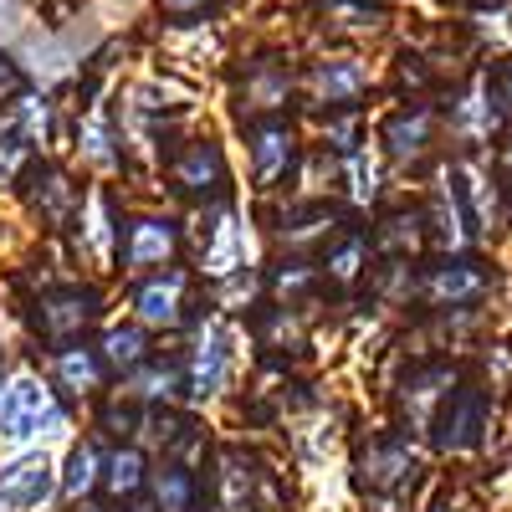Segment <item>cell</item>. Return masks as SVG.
<instances>
[{"label": "cell", "instance_id": "6da1fadb", "mask_svg": "<svg viewBox=\"0 0 512 512\" xmlns=\"http://www.w3.org/2000/svg\"><path fill=\"white\" fill-rule=\"evenodd\" d=\"M98 318V292H82V287H67V292H52L36 303V328L47 344H72Z\"/></svg>", "mask_w": 512, "mask_h": 512}, {"label": "cell", "instance_id": "7a4b0ae2", "mask_svg": "<svg viewBox=\"0 0 512 512\" xmlns=\"http://www.w3.org/2000/svg\"><path fill=\"white\" fill-rule=\"evenodd\" d=\"M482 425H487V395L477 384H466V390H451V400L441 405L436 441H441V451H466V446H477Z\"/></svg>", "mask_w": 512, "mask_h": 512}, {"label": "cell", "instance_id": "3957f363", "mask_svg": "<svg viewBox=\"0 0 512 512\" xmlns=\"http://www.w3.org/2000/svg\"><path fill=\"white\" fill-rule=\"evenodd\" d=\"M359 466H364V487H369V492H395V497L410 492V487H415V472H420L415 451H410L405 441H395V436L374 441Z\"/></svg>", "mask_w": 512, "mask_h": 512}, {"label": "cell", "instance_id": "277c9868", "mask_svg": "<svg viewBox=\"0 0 512 512\" xmlns=\"http://www.w3.org/2000/svg\"><path fill=\"white\" fill-rule=\"evenodd\" d=\"M41 425H62V410L52 405V395L41 384H11L0 395V431L6 436H31Z\"/></svg>", "mask_w": 512, "mask_h": 512}, {"label": "cell", "instance_id": "5b68a950", "mask_svg": "<svg viewBox=\"0 0 512 512\" xmlns=\"http://www.w3.org/2000/svg\"><path fill=\"white\" fill-rule=\"evenodd\" d=\"M492 287V272L482 262H446V267H431L425 272V297L431 303H472V297H482Z\"/></svg>", "mask_w": 512, "mask_h": 512}, {"label": "cell", "instance_id": "8992f818", "mask_svg": "<svg viewBox=\"0 0 512 512\" xmlns=\"http://www.w3.org/2000/svg\"><path fill=\"white\" fill-rule=\"evenodd\" d=\"M47 492H52V477H47V461L41 456L16 461L0 472V507H36Z\"/></svg>", "mask_w": 512, "mask_h": 512}, {"label": "cell", "instance_id": "52a82bcc", "mask_svg": "<svg viewBox=\"0 0 512 512\" xmlns=\"http://www.w3.org/2000/svg\"><path fill=\"white\" fill-rule=\"evenodd\" d=\"M175 185L180 190H221L226 185V159L216 144H190L180 159H175Z\"/></svg>", "mask_w": 512, "mask_h": 512}, {"label": "cell", "instance_id": "ba28073f", "mask_svg": "<svg viewBox=\"0 0 512 512\" xmlns=\"http://www.w3.org/2000/svg\"><path fill=\"white\" fill-rule=\"evenodd\" d=\"M384 144H390L395 159H420L425 149H431V113L425 108L395 113L390 123H384Z\"/></svg>", "mask_w": 512, "mask_h": 512}, {"label": "cell", "instance_id": "9c48e42d", "mask_svg": "<svg viewBox=\"0 0 512 512\" xmlns=\"http://www.w3.org/2000/svg\"><path fill=\"white\" fill-rule=\"evenodd\" d=\"M251 159H256V180L272 185L277 175H287V164H292V134H287V123H272L256 134L251 144Z\"/></svg>", "mask_w": 512, "mask_h": 512}, {"label": "cell", "instance_id": "30bf717a", "mask_svg": "<svg viewBox=\"0 0 512 512\" xmlns=\"http://www.w3.org/2000/svg\"><path fill=\"white\" fill-rule=\"evenodd\" d=\"M175 251V231L159 226V221H139V226H128V241H123V256L134 267H154L164 262V256Z\"/></svg>", "mask_w": 512, "mask_h": 512}, {"label": "cell", "instance_id": "8fae6325", "mask_svg": "<svg viewBox=\"0 0 512 512\" xmlns=\"http://www.w3.org/2000/svg\"><path fill=\"white\" fill-rule=\"evenodd\" d=\"M180 287H185L180 272L154 277V282L139 292V313H144L149 323H175V318H180Z\"/></svg>", "mask_w": 512, "mask_h": 512}, {"label": "cell", "instance_id": "7c38bea8", "mask_svg": "<svg viewBox=\"0 0 512 512\" xmlns=\"http://www.w3.org/2000/svg\"><path fill=\"white\" fill-rule=\"evenodd\" d=\"M359 88H364V72H359L354 62H328V67H318V93H323L328 103H349Z\"/></svg>", "mask_w": 512, "mask_h": 512}, {"label": "cell", "instance_id": "4fadbf2b", "mask_svg": "<svg viewBox=\"0 0 512 512\" xmlns=\"http://www.w3.org/2000/svg\"><path fill=\"white\" fill-rule=\"evenodd\" d=\"M420 221L425 216H410V210H400V216H390V221H384V231H379V246L384 251H410V246H420Z\"/></svg>", "mask_w": 512, "mask_h": 512}, {"label": "cell", "instance_id": "5bb4252c", "mask_svg": "<svg viewBox=\"0 0 512 512\" xmlns=\"http://www.w3.org/2000/svg\"><path fill=\"white\" fill-rule=\"evenodd\" d=\"M190 497H195V482L185 466H169V472L159 477V502L164 512H190Z\"/></svg>", "mask_w": 512, "mask_h": 512}, {"label": "cell", "instance_id": "9a60e30c", "mask_svg": "<svg viewBox=\"0 0 512 512\" xmlns=\"http://www.w3.org/2000/svg\"><path fill=\"white\" fill-rule=\"evenodd\" d=\"M139 354H144V338L134 328H113L103 338V364H134Z\"/></svg>", "mask_w": 512, "mask_h": 512}, {"label": "cell", "instance_id": "2e32d148", "mask_svg": "<svg viewBox=\"0 0 512 512\" xmlns=\"http://www.w3.org/2000/svg\"><path fill=\"white\" fill-rule=\"evenodd\" d=\"M108 487H113V492H139V487H144V461H139V451L113 456V466H108Z\"/></svg>", "mask_w": 512, "mask_h": 512}, {"label": "cell", "instance_id": "e0dca14e", "mask_svg": "<svg viewBox=\"0 0 512 512\" xmlns=\"http://www.w3.org/2000/svg\"><path fill=\"white\" fill-rule=\"evenodd\" d=\"M31 159V144L21 139V134H11V139H0V180H16V169Z\"/></svg>", "mask_w": 512, "mask_h": 512}, {"label": "cell", "instance_id": "ac0fdd59", "mask_svg": "<svg viewBox=\"0 0 512 512\" xmlns=\"http://www.w3.org/2000/svg\"><path fill=\"white\" fill-rule=\"evenodd\" d=\"M93 482V451L82 446V451H72V472H67V492H82Z\"/></svg>", "mask_w": 512, "mask_h": 512}, {"label": "cell", "instance_id": "d6986e66", "mask_svg": "<svg viewBox=\"0 0 512 512\" xmlns=\"http://www.w3.org/2000/svg\"><path fill=\"white\" fill-rule=\"evenodd\" d=\"M26 88V77H21V67L11 62V57H0V103H6V98H16Z\"/></svg>", "mask_w": 512, "mask_h": 512}, {"label": "cell", "instance_id": "ffe728a7", "mask_svg": "<svg viewBox=\"0 0 512 512\" xmlns=\"http://www.w3.org/2000/svg\"><path fill=\"white\" fill-rule=\"evenodd\" d=\"M62 369H67V379H72V384H93V379H98V364H93V359H77V354H72Z\"/></svg>", "mask_w": 512, "mask_h": 512}, {"label": "cell", "instance_id": "44dd1931", "mask_svg": "<svg viewBox=\"0 0 512 512\" xmlns=\"http://www.w3.org/2000/svg\"><path fill=\"white\" fill-rule=\"evenodd\" d=\"M169 11H195V6H205V0H164Z\"/></svg>", "mask_w": 512, "mask_h": 512}, {"label": "cell", "instance_id": "7402d4cb", "mask_svg": "<svg viewBox=\"0 0 512 512\" xmlns=\"http://www.w3.org/2000/svg\"><path fill=\"white\" fill-rule=\"evenodd\" d=\"M502 169H507V175H512V139L502 144Z\"/></svg>", "mask_w": 512, "mask_h": 512}, {"label": "cell", "instance_id": "603a6c76", "mask_svg": "<svg viewBox=\"0 0 512 512\" xmlns=\"http://www.w3.org/2000/svg\"><path fill=\"white\" fill-rule=\"evenodd\" d=\"M436 512H451V507H436Z\"/></svg>", "mask_w": 512, "mask_h": 512}, {"label": "cell", "instance_id": "cb8c5ba5", "mask_svg": "<svg viewBox=\"0 0 512 512\" xmlns=\"http://www.w3.org/2000/svg\"><path fill=\"white\" fill-rule=\"evenodd\" d=\"M82 512H88V507H82Z\"/></svg>", "mask_w": 512, "mask_h": 512}, {"label": "cell", "instance_id": "d4e9b609", "mask_svg": "<svg viewBox=\"0 0 512 512\" xmlns=\"http://www.w3.org/2000/svg\"><path fill=\"white\" fill-rule=\"evenodd\" d=\"M139 512H144V507H139Z\"/></svg>", "mask_w": 512, "mask_h": 512}]
</instances>
